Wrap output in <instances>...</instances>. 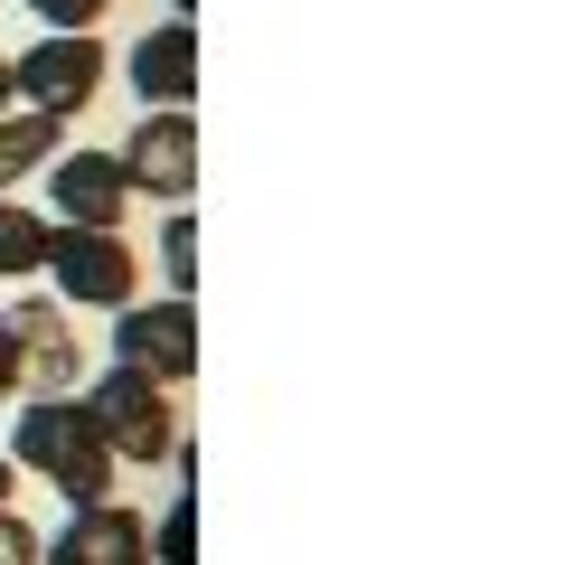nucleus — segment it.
<instances>
[{
  "label": "nucleus",
  "instance_id": "12",
  "mask_svg": "<svg viewBox=\"0 0 565 565\" xmlns=\"http://www.w3.org/2000/svg\"><path fill=\"white\" fill-rule=\"evenodd\" d=\"M47 236H57V226H47L39 207H20V199H0V282H20V274H39V264H47Z\"/></svg>",
  "mask_w": 565,
  "mask_h": 565
},
{
  "label": "nucleus",
  "instance_id": "4",
  "mask_svg": "<svg viewBox=\"0 0 565 565\" xmlns=\"http://www.w3.org/2000/svg\"><path fill=\"white\" fill-rule=\"evenodd\" d=\"M47 264H57V292L85 311H122L141 282V255L132 236H114V226H57L47 236Z\"/></svg>",
  "mask_w": 565,
  "mask_h": 565
},
{
  "label": "nucleus",
  "instance_id": "7",
  "mask_svg": "<svg viewBox=\"0 0 565 565\" xmlns=\"http://www.w3.org/2000/svg\"><path fill=\"white\" fill-rule=\"evenodd\" d=\"M0 321H10V349H20V396H76L85 340L57 302H20V311H0Z\"/></svg>",
  "mask_w": 565,
  "mask_h": 565
},
{
  "label": "nucleus",
  "instance_id": "18",
  "mask_svg": "<svg viewBox=\"0 0 565 565\" xmlns=\"http://www.w3.org/2000/svg\"><path fill=\"white\" fill-rule=\"evenodd\" d=\"M10 481H20V462H10V452H0V509H10Z\"/></svg>",
  "mask_w": 565,
  "mask_h": 565
},
{
  "label": "nucleus",
  "instance_id": "8",
  "mask_svg": "<svg viewBox=\"0 0 565 565\" xmlns=\"http://www.w3.org/2000/svg\"><path fill=\"white\" fill-rule=\"evenodd\" d=\"M132 95L151 114H189V95H199V39H189V20H161L151 39H132Z\"/></svg>",
  "mask_w": 565,
  "mask_h": 565
},
{
  "label": "nucleus",
  "instance_id": "16",
  "mask_svg": "<svg viewBox=\"0 0 565 565\" xmlns=\"http://www.w3.org/2000/svg\"><path fill=\"white\" fill-rule=\"evenodd\" d=\"M151 556H161V565H189V500L170 509L161 527H151Z\"/></svg>",
  "mask_w": 565,
  "mask_h": 565
},
{
  "label": "nucleus",
  "instance_id": "1",
  "mask_svg": "<svg viewBox=\"0 0 565 565\" xmlns=\"http://www.w3.org/2000/svg\"><path fill=\"white\" fill-rule=\"evenodd\" d=\"M10 462L39 471V481H57L66 500H114V444L95 434V415H85V396H29L20 415V444H10Z\"/></svg>",
  "mask_w": 565,
  "mask_h": 565
},
{
  "label": "nucleus",
  "instance_id": "2",
  "mask_svg": "<svg viewBox=\"0 0 565 565\" xmlns=\"http://www.w3.org/2000/svg\"><path fill=\"white\" fill-rule=\"evenodd\" d=\"M85 415H95V434L114 444V462H170V452H180V405H170V386L132 377V367H104L95 396H85Z\"/></svg>",
  "mask_w": 565,
  "mask_h": 565
},
{
  "label": "nucleus",
  "instance_id": "19",
  "mask_svg": "<svg viewBox=\"0 0 565 565\" xmlns=\"http://www.w3.org/2000/svg\"><path fill=\"white\" fill-rule=\"evenodd\" d=\"M10 95H20V85H10V57H0V114H10Z\"/></svg>",
  "mask_w": 565,
  "mask_h": 565
},
{
  "label": "nucleus",
  "instance_id": "5",
  "mask_svg": "<svg viewBox=\"0 0 565 565\" xmlns=\"http://www.w3.org/2000/svg\"><path fill=\"white\" fill-rule=\"evenodd\" d=\"M114 367H132V377H151V386H180L189 367H199V311H189V292H170V302H122Z\"/></svg>",
  "mask_w": 565,
  "mask_h": 565
},
{
  "label": "nucleus",
  "instance_id": "9",
  "mask_svg": "<svg viewBox=\"0 0 565 565\" xmlns=\"http://www.w3.org/2000/svg\"><path fill=\"white\" fill-rule=\"evenodd\" d=\"M47 565H151V527L114 500H85L76 519L57 527V556Z\"/></svg>",
  "mask_w": 565,
  "mask_h": 565
},
{
  "label": "nucleus",
  "instance_id": "10",
  "mask_svg": "<svg viewBox=\"0 0 565 565\" xmlns=\"http://www.w3.org/2000/svg\"><path fill=\"white\" fill-rule=\"evenodd\" d=\"M132 207V180H122L114 151H66L57 161V217L66 226H114Z\"/></svg>",
  "mask_w": 565,
  "mask_h": 565
},
{
  "label": "nucleus",
  "instance_id": "17",
  "mask_svg": "<svg viewBox=\"0 0 565 565\" xmlns=\"http://www.w3.org/2000/svg\"><path fill=\"white\" fill-rule=\"evenodd\" d=\"M20 396V349H10V321H0V405Z\"/></svg>",
  "mask_w": 565,
  "mask_h": 565
},
{
  "label": "nucleus",
  "instance_id": "14",
  "mask_svg": "<svg viewBox=\"0 0 565 565\" xmlns=\"http://www.w3.org/2000/svg\"><path fill=\"white\" fill-rule=\"evenodd\" d=\"M29 10H39V29H95L114 0H29Z\"/></svg>",
  "mask_w": 565,
  "mask_h": 565
},
{
  "label": "nucleus",
  "instance_id": "13",
  "mask_svg": "<svg viewBox=\"0 0 565 565\" xmlns=\"http://www.w3.org/2000/svg\"><path fill=\"white\" fill-rule=\"evenodd\" d=\"M161 274L180 282V292L199 282V217H189V207H170V226H161Z\"/></svg>",
  "mask_w": 565,
  "mask_h": 565
},
{
  "label": "nucleus",
  "instance_id": "11",
  "mask_svg": "<svg viewBox=\"0 0 565 565\" xmlns=\"http://www.w3.org/2000/svg\"><path fill=\"white\" fill-rule=\"evenodd\" d=\"M57 161V114H0V199H10V180H29V170Z\"/></svg>",
  "mask_w": 565,
  "mask_h": 565
},
{
  "label": "nucleus",
  "instance_id": "6",
  "mask_svg": "<svg viewBox=\"0 0 565 565\" xmlns=\"http://www.w3.org/2000/svg\"><path fill=\"white\" fill-rule=\"evenodd\" d=\"M114 161H122V180H132L141 199H170V207H180L189 189H199V122H189V114H141Z\"/></svg>",
  "mask_w": 565,
  "mask_h": 565
},
{
  "label": "nucleus",
  "instance_id": "3",
  "mask_svg": "<svg viewBox=\"0 0 565 565\" xmlns=\"http://www.w3.org/2000/svg\"><path fill=\"white\" fill-rule=\"evenodd\" d=\"M104 76H114V57L95 47V29H47L29 57H10V85L29 95V114H85V104L104 95Z\"/></svg>",
  "mask_w": 565,
  "mask_h": 565
},
{
  "label": "nucleus",
  "instance_id": "15",
  "mask_svg": "<svg viewBox=\"0 0 565 565\" xmlns=\"http://www.w3.org/2000/svg\"><path fill=\"white\" fill-rule=\"evenodd\" d=\"M47 546H39V527L20 519V509H0V565H39Z\"/></svg>",
  "mask_w": 565,
  "mask_h": 565
}]
</instances>
